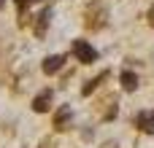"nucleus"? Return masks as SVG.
Listing matches in <instances>:
<instances>
[{"label":"nucleus","instance_id":"obj_1","mask_svg":"<svg viewBox=\"0 0 154 148\" xmlns=\"http://www.w3.org/2000/svg\"><path fill=\"white\" fill-rule=\"evenodd\" d=\"M73 54H76V59H79L81 65H92V62L97 59V51H95L87 40H73Z\"/></svg>","mask_w":154,"mask_h":148},{"label":"nucleus","instance_id":"obj_2","mask_svg":"<svg viewBox=\"0 0 154 148\" xmlns=\"http://www.w3.org/2000/svg\"><path fill=\"white\" fill-rule=\"evenodd\" d=\"M87 27H89V30L106 27V8H103V5H97V3L89 5V11H87Z\"/></svg>","mask_w":154,"mask_h":148},{"label":"nucleus","instance_id":"obj_3","mask_svg":"<svg viewBox=\"0 0 154 148\" xmlns=\"http://www.w3.org/2000/svg\"><path fill=\"white\" fill-rule=\"evenodd\" d=\"M62 62H65L62 54H51V57H46V59H43V73H46V75H54L57 70H62Z\"/></svg>","mask_w":154,"mask_h":148},{"label":"nucleus","instance_id":"obj_4","mask_svg":"<svg viewBox=\"0 0 154 148\" xmlns=\"http://www.w3.org/2000/svg\"><path fill=\"white\" fill-rule=\"evenodd\" d=\"M70 116H73L70 105H62V108L54 113V129H68V124H70Z\"/></svg>","mask_w":154,"mask_h":148},{"label":"nucleus","instance_id":"obj_5","mask_svg":"<svg viewBox=\"0 0 154 148\" xmlns=\"http://www.w3.org/2000/svg\"><path fill=\"white\" fill-rule=\"evenodd\" d=\"M135 124H138V129H143L146 135H154V111H143V113H138Z\"/></svg>","mask_w":154,"mask_h":148},{"label":"nucleus","instance_id":"obj_6","mask_svg":"<svg viewBox=\"0 0 154 148\" xmlns=\"http://www.w3.org/2000/svg\"><path fill=\"white\" fill-rule=\"evenodd\" d=\"M35 19H38V22H35V35L41 38V35L46 32V27H49V19H51V8H49V5H43V8H41V13H38Z\"/></svg>","mask_w":154,"mask_h":148},{"label":"nucleus","instance_id":"obj_7","mask_svg":"<svg viewBox=\"0 0 154 148\" xmlns=\"http://www.w3.org/2000/svg\"><path fill=\"white\" fill-rule=\"evenodd\" d=\"M49 105H51V92H43V94H38V97L32 100V111H35V113H46Z\"/></svg>","mask_w":154,"mask_h":148},{"label":"nucleus","instance_id":"obj_8","mask_svg":"<svg viewBox=\"0 0 154 148\" xmlns=\"http://www.w3.org/2000/svg\"><path fill=\"white\" fill-rule=\"evenodd\" d=\"M122 86H125V92H135L138 89V75L133 70H125L122 73Z\"/></svg>","mask_w":154,"mask_h":148},{"label":"nucleus","instance_id":"obj_9","mask_svg":"<svg viewBox=\"0 0 154 148\" xmlns=\"http://www.w3.org/2000/svg\"><path fill=\"white\" fill-rule=\"evenodd\" d=\"M106 78H108V73H100L97 78H92V81H87V86H84V94H92V92H95V89L100 86V81H106Z\"/></svg>","mask_w":154,"mask_h":148},{"label":"nucleus","instance_id":"obj_10","mask_svg":"<svg viewBox=\"0 0 154 148\" xmlns=\"http://www.w3.org/2000/svg\"><path fill=\"white\" fill-rule=\"evenodd\" d=\"M27 3H30V0H16V5H19L22 11H24V5H27Z\"/></svg>","mask_w":154,"mask_h":148},{"label":"nucleus","instance_id":"obj_11","mask_svg":"<svg viewBox=\"0 0 154 148\" xmlns=\"http://www.w3.org/2000/svg\"><path fill=\"white\" fill-rule=\"evenodd\" d=\"M149 22H152V24H154V5H152V8H149Z\"/></svg>","mask_w":154,"mask_h":148},{"label":"nucleus","instance_id":"obj_12","mask_svg":"<svg viewBox=\"0 0 154 148\" xmlns=\"http://www.w3.org/2000/svg\"><path fill=\"white\" fill-rule=\"evenodd\" d=\"M41 148H51V143H41Z\"/></svg>","mask_w":154,"mask_h":148},{"label":"nucleus","instance_id":"obj_13","mask_svg":"<svg viewBox=\"0 0 154 148\" xmlns=\"http://www.w3.org/2000/svg\"><path fill=\"white\" fill-rule=\"evenodd\" d=\"M3 3H5V0H0V8H3Z\"/></svg>","mask_w":154,"mask_h":148}]
</instances>
